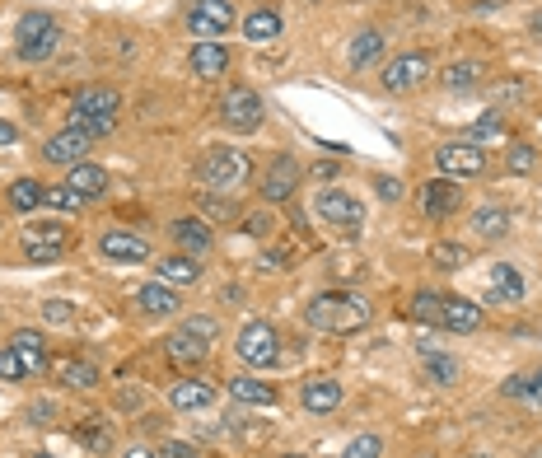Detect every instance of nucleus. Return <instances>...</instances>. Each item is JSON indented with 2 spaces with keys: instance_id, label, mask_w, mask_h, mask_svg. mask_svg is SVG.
<instances>
[{
  "instance_id": "1",
  "label": "nucleus",
  "mask_w": 542,
  "mask_h": 458,
  "mask_svg": "<svg viewBox=\"0 0 542 458\" xmlns=\"http://www.w3.org/2000/svg\"><path fill=\"white\" fill-rule=\"evenodd\" d=\"M370 318V300L356 290H323L304 304V323L314 332H328V337H356V332L370 328Z\"/></svg>"
},
{
  "instance_id": "2",
  "label": "nucleus",
  "mask_w": 542,
  "mask_h": 458,
  "mask_svg": "<svg viewBox=\"0 0 542 458\" xmlns=\"http://www.w3.org/2000/svg\"><path fill=\"white\" fill-rule=\"evenodd\" d=\"M248 178H253V159L243 155L239 145H211L197 169V183L211 187L215 197H234Z\"/></svg>"
},
{
  "instance_id": "3",
  "label": "nucleus",
  "mask_w": 542,
  "mask_h": 458,
  "mask_svg": "<svg viewBox=\"0 0 542 458\" xmlns=\"http://www.w3.org/2000/svg\"><path fill=\"white\" fill-rule=\"evenodd\" d=\"M19 244H24V258H29L33 267H47V262H57L61 253H66V244H71V229H66V220H57V215H47V220H29V225L19 229Z\"/></svg>"
},
{
  "instance_id": "4",
  "label": "nucleus",
  "mask_w": 542,
  "mask_h": 458,
  "mask_svg": "<svg viewBox=\"0 0 542 458\" xmlns=\"http://www.w3.org/2000/svg\"><path fill=\"white\" fill-rule=\"evenodd\" d=\"M57 19L47 15V10H29V15H19L15 24V52L24 61H47L52 52H57Z\"/></svg>"
},
{
  "instance_id": "5",
  "label": "nucleus",
  "mask_w": 542,
  "mask_h": 458,
  "mask_svg": "<svg viewBox=\"0 0 542 458\" xmlns=\"http://www.w3.org/2000/svg\"><path fill=\"white\" fill-rule=\"evenodd\" d=\"M234 351H239L243 365H253V370H271L276 360H281V332L253 318V323H243L239 337H234Z\"/></svg>"
},
{
  "instance_id": "6",
  "label": "nucleus",
  "mask_w": 542,
  "mask_h": 458,
  "mask_svg": "<svg viewBox=\"0 0 542 458\" xmlns=\"http://www.w3.org/2000/svg\"><path fill=\"white\" fill-rule=\"evenodd\" d=\"M262 117H267V108H262V99H257L248 85H234L220 99V122H225L229 131H239V136H253L257 127H262Z\"/></svg>"
},
{
  "instance_id": "7",
  "label": "nucleus",
  "mask_w": 542,
  "mask_h": 458,
  "mask_svg": "<svg viewBox=\"0 0 542 458\" xmlns=\"http://www.w3.org/2000/svg\"><path fill=\"white\" fill-rule=\"evenodd\" d=\"M435 169L444 173V178H454V183H463V178H482L486 173V150L472 141H444L440 150H435Z\"/></svg>"
},
{
  "instance_id": "8",
  "label": "nucleus",
  "mask_w": 542,
  "mask_h": 458,
  "mask_svg": "<svg viewBox=\"0 0 542 458\" xmlns=\"http://www.w3.org/2000/svg\"><path fill=\"white\" fill-rule=\"evenodd\" d=\"M122 113V94L108 85H94L85 94H75L71 103V127H94V122H117Z\"/></svg>"
},
{
  "instance_id": "9",
  "label": "nucleus",
  "mask_w": 542,
  "mask_h": 458,
  "mask_svg": "<svg viewBox=\"0 0 542 458\" xmlns=\"http://www.w3.org/2000/svg\"><path fill=\"white\" fill-rule=\"evenodd\" d=\"M187 29H192V38H220L234 29V5L229 0H187Z\"/></svg>"
},
{
  "instance_id": "10",
  "label": "nucleus",
  "mask_w": 542,
  "mask_h": 458,
  "mask_svg": "<svg viewBox=\"0 0 542 458\" xmlns=\"http://www.w3.org/2000/svg\"><path fill=\"white\" fill-rule=\"evenodd\" d=\"M314 206H318V215L337 229H360V220H365L360 197L356 192H346V187H323V192L314 197Z\"/></svg>"
},
{
  "instance_id": "11",
  "label": "nucleus",
  "mask_w": 542,
  "mask_h": 458,
  "mask_svg": "<svg viewBox=\"0 0 542 458\" xmlns=\"http://www.w3.org/2000/svg\"><path fill=\"white\" fill-rule=\"evenodd\" d=\"M89 145H94V136L85 127H66L43 141V159L47 164H61V169H75V164H85Z\"/></svg>"
},
{
  "instance_id": "12",
  "label": "nucleus",
  "mask_w": 542,
  "mask_h": 458,
  "mask_svg": "<svg viewBox=\"0 0 542 458\" xmlns=\"http://www.w3.org/2000/svg\"><path fill=\"white\" fill-rule=\"evenodd\" d=\"M300 178H304L300 159H295V155H276V164H271L267 178H262V201H267V206L290 201L295 192H300Z\"/></svg>"
},
{
  "instance_id": "13",
  "label": "nucleus",
  "mask_w": 542,
  "mask_h": 458,
  "mask_svg": "<svg viewBox=\"0 0 542 458\" xmlns=\"http://www.w3.org/2000/svg\"><path fill=\"white\" fill-rule=\"evenodd\" d=\"M486 323L482 304L463 300V295H440V318H435V328L444 332H477Z\"/></svg>"
},
{
  "instance_id": "14",
  "label": "nucleus",
  "mask_w": 542,
  "mask_h": 458,
  "mask_svg": "<svg viewBox=\"0 0 542 458\" xmlns=\"http://www.w3.org/2000/svg\"><path fill=\"white\" fill-rule=\"evenodd\" d=\"M99 253L108 262H122V267H131V262L150 258V244H145L141 234H131V229H103V234H99Z\"/></svg>"
},
{
  "instance_id": "15",
  "label": "nucleus",
  "mask_w": 542,
  "mask_h": 458,
  "mask_svg": "<svg viewBox=\"0 0 542 458\" xmlns=\"http://www.w3.org/2000/svg\"><path fill=\"white\" fill-rule=\"evenodd\" d=\"M426 75H430L426 52H407V57H398V61H388L384 66V89L388 94H407V89H416Z\"/></svg>"
},
{
  "instance_id": "16",
  "label": "nucleus",
  "mask_w": 542,
  "mask_h": 458,
  "mask_svg": "<svg viewBox=\"0 0 542 458\" xmlns=\"http://www.w3.org/2000/svg\"><path fill=\"white\" fill-rule=\"evenodd\" d=\"M416 201H421V215H430V220H444V215H454L458 206H463V192H458L454 178H435V183H421Z\"/></svg>"
},
{
  "instance_id": "17",
  "label": "nucleus",
  "mask_w": 542,
  "mask_h": 458,
  "mask_svg": "<svg viewBox=\"0 0 542 458\" xmlns=\"http://www.w3.org/2000/svg\"><path fill=\"white\" fill-rule=\"evenodd\" d=\"M169 234H173V244H178V253H187V258H201V253H211V244H215L211 220H201V215L173 220Z\"/></svg>"
},
{
  "instance_id": "18",
  "label": "nucleus",
  "mask_w": 542,
  "mask_h": 458,
  "mask_svg": "<svg viewBox=\"0 0 542 458\" xmlns=\"http://www.w3.org/2000/svg\"><path fill=\"white\" fill-rule=\"evenodd\" d=\"M342 384L337 379H328V374H318V379H304V388H300V402H304V412L309 416H328V412H337L342 407Z\"/></svg>"
},
{
  "instance_id": "19",
  "label": "nucleus",
  "mask_w": 542,
  "mask_h": 458,
  "mask_svg": "<svg viewBox=\"0 0 542 458\" xmlns=\"http://www.w3.org/2000/svg\"><path fill=\"white\" fill-rule=\"evenodd\" d=\"M187 66L197 71V80H220V75L229 71V47L215 43V38H201V43H192V52H187Z\"/></svg>"
},
{
  "instance_id": "20",
  "label": "nucleus",
  "mask_w": 542,
  "mask_h": 458,
  "mask_svg": "<svg viewBox=\"0 0 542 458\" xmlns=\"http://www.w3.org/2000/svg\"><path fill=\"white\" fill-rule=\"evenodd\" d=\"M10 346L19 351V360H24V370H29V379L47 374V365H52V351H47V337H43V332L19 328V332H10Z\"/></svg>"
},
{
  "instance_id": "21",
  "label": "nucleus",
  "mask_w": 542,
  "mask_h": 458,
  "mask_svg": "<svg viewBox=\"0 0 542 458\" xmlns=\"http://www.w3.org/2000/svg\"><path fill=\"white\" fill-rule=\"evenodd\" d=\"M136 304H141V314H150V318H173L178 309H183L178 286H169V281H150V286H141L136 290Z\"/></svg>"
},
{
  "instance_id": "22",
  "label": "nucleus",
  "mask_w": 542,
  "mask_h": 458,
  "mask_svg": "<svg viewBox=\"0 0 542 458\" xmlns=\"http://www.w3.org/2000/svg\"><path fill=\"white\" fill-rule=\"evenodd\" d=\"M500 398L519 402V407H542V365L538 370H519L500 384Z\"/></svg>"
},
{
  "instance_id": "23",
  "label": "nucleus",
  "mask_w": 542,
  "mask_h": 458,
  "mask_svg": "<svg viewBox=\"0 0 542 458\" xmlns=\"http://www.w3.org/2000/svg\"><path fill=\"white\" fill-rule=\"evenodd\" d=\"M169 402L178 407V412H206V407L215 402V384H206V379H178Z\"/></svg>"
},
{
  "instance_id": "24",
  "label": "nucleus",
  "mask_w": 542,
  "mask_h": 458,
  "mask_svg": "<svg viewBox=\"0 0 542 458\" xmlns=\"http://www.w3.org/2000/svg\"><path fill=\"white\" fill-rule=\"evenodd\" d=\"M164 351H169L173 365H197V360H206L211 342H201L197 332H187V328H173L169 337H164Z\"/></svg>"
},
{
  "instance_id": "25",
  "label": "nucleus",
  "mask_w": 542,
  "mask_h": 458,
  "mask_svg": "<svg viewBox=\"0 0 542 458\" xmlns=\"http://www.w3.org/2000/svg\"><path fill=\"white\" fill-rule=\"evenodd\" d=\"M281 10H271V5H257V10H248V19H243V38L248 43H276L281 38Z\"/></svg>"
},
{
  "instance_id": "26",
  "label": "nucleus",
  "mask_w": 542,
  "mask_h": 458,
  "mask_svg": "<svg viewBox=\"0 0 542 458\" xmlns=\"http://www.w3.org/2000/svg\"><path fill=\"white\" fill-rule=\"evenodd\" d=\"M519 300H524V276H519V267L496 262L491 267V304H519Z\"/></svg>"
},
{
  "instance_id": "27",
  "label": "nucleus",
  "mask_w": 542,
  "mask_h": 458,
  "mask_svg": "<svg viewBox=\"0 0 542 458\" xmlns=\"http://www.w3.org/2000/svg\"><path fill=\"white\" fill-rule=\"evenodd\" d=\"M229 398L239 402V407H276V384L267 379H229Z\"/></svg>"
},
{
  "instance_id": "28",
  "label": "nucleus",
  "mask_w": 542,
  "mask_h": 458,
  "mask_svg": "<svg viewBox=\"0 0 542 458\" xmlns=\"http://www.w3.org/2000/svg\"><path fill=\"white\" fill-rule=\"evenodd\" d=\"M66 187H75L85 201H99L103 192H108V169H99V164H75L71 173H66Z\"/></svg>"
},
{
  "instance_id": "29",
  "label": "nucleus",
  "mask_w": 542,
  "mask_h": 458,
  "mask_svg": "<svg viewBox=\"0 0 542 458\" xmlns=\"http://www.w3.org/2000/svg\"><path fill=\"white\" fill-rule=\"evenodd\" d=\"M75 440L85 444V454H113L117 449V435H113V426H108L103 416L80 421V426H75Z\"/></svg>"
},
{
  "instance_id": "30",
  "label": "nucleus",
  "mask_w": 542,
  "mask_h": 458,
  "mask_svg": "<svg viewBox=\"0 0 542 458\" xmlns=\"http://www.w3.org/2000/svg\"><path fill=\"white\" fill-rule=\"evenodd\" d=\"M384 57V33L379 29H360L356 38H351V47H346V61H351V71H365L370 61Z\"/></svg>"
},
{
  "instance_id": "31",
  "label": "nucleus",
  "mask_w": 542,
  "mask_h": 458,
  "mask_svg": "<svg viewBox=\"0 0 542 458\" xmlns=\"http://www.w3.org/2000/svg\"><path fill=\"white\" fill-rule=\"evenodd\" d=\"M159 281H169V286H197L201 262L187 258V253H169V258H159Z\"/></svg>"
},
{
  "instance_id": "32",
  "label": "nucleus",
  "mask_w": 542,
  "mask_h": 458,
  "mask_svg": "<svg viewBox=\"0 0 542 458\" xmlns=\"http://www.w3.org/2000/svg\"><path fill=\"white\" fill-rule=\"evenodd\" d=\"M510 136V127H505V117L500 113H482V117H472L468 122V131H463V141H472V145H500Z\"/></svg>"
},
{
  "instance_id": "33",
  "label": "nucleus",
  "mask_w": 542,
  "mask_h": 458,
  "mask_svg": "<svg viewBox=\"0 0 542 458\" xmlns=\"http://www.w3.org/2000/svg\"><path fill=\"white\" fill-rule=\"evenodd\" d=\"M57 374H61V384L66 388H99V365H94V360L71 356V360H61L57 365Z\"/></svg>"
},
{
  "instance_id": "34",
  "label": "nucleus",
  "mask_w": 542,
  "mask_h": 458,
  "mask_svg": "<svg viewBox=\"0 0 542 458\" xmlns=\"http://www.w3.org/2000/svg\"><path fill=\"white\" fill-rule=\"evenodd\" d=\"M10 206H15V211H38V206H47V187L38 183V178H15V183H10Z\"/></svg>"
},
{
  "instance_id": "35",
  "label": "nucleus",
  "mask_w": 542,
  "mask_h": 458,
  "mask_svg": "<svg viewBox=\"0 0 542 458\" xmlns=\"http://www.w3.org/2000/svg\"><path fill=\"white\" fill-rule=\"evenodd\" d=\"M468 262H472V248L454 244V239L430 244V267H440V272H458V267H468Z\"/></svg>"
},
{
  "instance_id": "36",
  "label": "nucleus",
  "mask_w": 542,
  "mask_h": 458,
  "mask_svg": "<svg viewBox=\"0 0 542 458\" xmlns=\"http://www.w3.org/2000/svg\"><path fill=\"white\" fill-rule=\"evenodd\" d=\"M472 229H477L482 239H505V234H510V211L482 206V211H472Z\"/></svg>"
},
{
  "instance_id": "37",
  "label": "nucleus",
  "mask_w": 542,
  "mask_h": 458,
  "mask_svg": "<svg viewBox=\"0 0 542 458\" xmlns=\"http://www.w3.org/2000/svg\"><path fill=\"white\" fill-rule=\"evenodd\" d=\"M505 169H510L514 178H528V173L538 169V150H533V145H524V141H514L510 150H505Z\"/></svg>"
},
{
  "instance_id": "38",
  "label": "nucleus",
  "mask_w": 542,
  "mask_h": 458,
  "mask_svg": "<svg viewBox=\"0 0 542 458\" xmlns=\"http://www.w3.org/2000/svg\"><path fill=\"white\" fill-rule=\"evenodd\" d=\"M47 206L52 211H61V215H75V211H85L89 201L75 192V187H66V183H57V187H47Z\"/></svg>"
},
{
  "instance_id": "39",
  "label": "nucleus",
  "mask_w": 542,
  "mask_h": 458,
  "mask_svg": "<svg viewBox=\"0 0 542 458\" xmlns=\"http://www.w3.org/2000/svg\"><path fill=\"white\" fill-rule=\"evenodd\" d=\"M477 80H482V66H477V61H458V66L444 71V85L454 89V94H458V89H472Z\"/></svg>"
},
{
  "instance_id": "40",
  "label": "nucleus",
  "mask_w": 542,
  "mask_h": 458,
  "mask_svg": "<svg viewBox=\"0 0 542 458\" xmlns=\"http://www.w3.org/2000/svg\"><path fill=\"white\" fill-rule=\"evenodd\" d=\"M426 379H435V384H458V360L454 356H435V351H430L426 356Z\"/></svg>"
},
{
  "instance_id": "41",
  "label": "nucleus",
  "mask_w": 542,
  "mask_h": 458,
  "mask_svg": "<svg viewBox=\"0 0 542 458\" xmlns=\"http://www.w3.org/2000/svg\"><path fill=\"white\" fill-rule=\"evenodd\" d=\"M0 379H10V384H24L29 379V370H24V360H19V351L10 342L0 346Z\"/></svg>"
},
{
  "instance_id": "42",
  "label": "nucleus",
  "mask_w": 542,
  "mask_h": 458,
  "mask_svg": "<svg viewBox=\"0 0 542 458\" xmlns=\"http://www.w3.org/2000/svg\"><path fill=\"white\" fill-rule=\"evenodd\" d=\"M412 314L421 318V323H430V328H435V318H440V290H416Z\"/></svg>"
},
{
  "instance_id": "43",
  "label": "nucleus",
  "mask_w": 542,
  "mask_h": 458,
  "mask_svg": "<svg viewBox=\"0 0 542 458\" xmlns=\"http://www.w3.org/2000/svg\"><path fill=\"white\" fill-rule=\"evenodd\" d=\"M384 454V440L379 435H356V440H346L342 458H379Z\"/></svg>"
},
{
  "instance_id": "44",
  "label": "nucleus",
  "mask_w": 542,
  "mask_h": 458,
  "mask_svg": "<svg viewBox=\"0 0 542 458\" xmlns=\"http://www.w3.org/2000/svg\"><path fill=\"white\" fill-rule=\"evenodd\" d=\"M271 229H276V215H271V211H253V215H243V234H253V239H267Z\"/></svg>"
},
{
  "instance_id": "45",
  "label": "nucleus",
  "mask_w": 542,
  "mask_h": 458,
  "mask_svg": "<svg viewBox=\"0 0 542 458\" xmlns=\"http://www.w3.org/2000/svg\"><path fill=\"white\" fill-rule=\"evenodd\" d=\"M183 328H187V332H197L201 342H215V337H220V323H215L211 314H192V318H183Z\"/></svg>"
},
{
  "instance_id": "46",
  "label": "nucleus",
  "mask_w": 542,
  "mask_h": 458,
  "mask_svg": "<svg viewBox=\"0 0 542 458\" xmlns=\"http://www.w3.org/2000/svg\"><path fill=\"white\" fill-rule=\"evenodd\" d=\"M29 421H33V426H52V421H57V402H52V398L29 402Z\"/></svg>"
},
{
  "instance_id": "47",
  "label": "nucleus",
  "mask_w": 542,
  "mask_h": 458,
  "mask_svg": "<svg viewBox=\"0 0 542 458\" xmlns=\"http://www.w3.org/2000/svg\"><path fill=\"white\" fill-rule=\"evenodd\" d=\"M43 318H52V323H71L75 309H71L66 300H47V304H43Z\"/></svg>"
},
{
  "instance_id": "48",
  "label": "nucleus",
  "mask_w": 542,
  "mask_h": 458,
  "mask_svg": "<svg viewBox=\"0 0 542 458\" xmlns=\"http://www.w3.org/2000/svg\"><path fill=\"white\" fill-rule=\"evenodd\" d=\"M159 458H201V454H197V444H187V440H169L164 449H159Z\"/></svg>"
},
{
  "instance_id": "49",
  "label": "nucleus",
  "mask_w": 542,
  "mask_h": 458,
  "mask_svg": "<svg viewBox=\"0 0 542 458\" xmlns=\"http://www.w3.org/2000/svg\"><path fill=\"white\" fill-rule=\"evenodd\" d=\"M374 192H379L384 201H398L402 197V183H398V178H384V173H379V178H374Z\"/></svg>"
},
{
  "instance_id": "50",
  "label": "nucleus",
  "mask_w": 542,
  "mask_h": 458,
  "mask_svg": "<svg viewBox=\"0 0 542 458\" xmlns=\"http://www.w3.org/2000/svg\"><path fill=\"white\" fill-rule=\"evenodd\" d=\"M206 211H211V215H234V201H225V197H215V192H211Z\"/></svg>"
},
{
  "instance_id": "51",
  "label": "nucleus",
  "mask_w": 542,
  "mask_h": 458,
  "mask_svg": "<svg viewBox=\"0 0 542 458\" xmlns=\"http://www.w3.org/2000/svg\"><path fill=\"white\" fill-rule=\"evenodd\" d=\"M19 141V127L15 122H0V145H15Z\"/></svg>"
},
{
  "instance_id": "52",
  "label": "nucleus",
  "mask_w": 542,
  "mask_h": 458,
  "mask_svg": "<svg viewBox=\"0 0 542 458\" xmlns=\"http://www.w3.org/2000/svg\"><path fill=\"white\" fill-rule=\"evenodd\" d=\"M337 173V159H323V164H314V178H332Z\"/></svg>"
},
{
  "instance_id": "53",
  "label": "nucleus",
  "mask_w": 542,
  "mask_h": 458,
  "mask_svg": "<svg viewBox=\"0 0 542 458\" xmlns=\"http://www.w3.org/2000/svg\"><path fill=\"white\" fill-rule=\"evenodd\" d=\"M122 458H159V454H155V449H145V444H136V449H127Z\"/></svg>"
},
{
  "instance_id": "54",
  "label": "nucleus",
  "mask_w": 542,
  "mask_h": 458,
  "mask_svg": "<svg viewBox=\"0 0 542 458\" xmlns=\"http://www.w3.org/2000/svg\"><path fill=\"white\" fill-rule=\"evenodd\" d=\"M528 33H533V38H538V43H542V15H533V19H528Z\"/></svg>"
},
{
  "instance_id": "55",
  "label": "nucleus",
  "mask_w": 542,
  "mask_h": 458,
  "mask_svg": "<svg viewBox=\"0 0 542 458\" xmlns=\"http://www.w3.org/2000/svg\"><path fill=\"white\" fill-rule=\"evenodd\" d=\"M528 458H542V444H533V449H528Z\"/></svg>"
},
{
  "instance_id": "56",
  "label": "nucleus",
  "mask_w": 542,
  "mask_h": 458,
  "mask_svg": "<svg viewBox=\"0 0 542 458\" xmlns=\"http://www.w3.org/2000/svg\"><path fill=\"white\" fill-rule=\"evenodd\" d=\"M33 458H52V454H33Z\"/></svg>"
},
{
  "instance_id": "57",
  "label": "nucleus",
  "mask_w": 542,
  "mask_h": 458,
  "mask_svg": "<svg viewBox=\"0 0 542 458\" xmlns=\"http://www.w3.org/2000/svg\"><path fill=\"white\" fill-rule=\"evenodd\" d=\"M416 458H435V454H416Z\"/></svg>"
},
{
  "instance_id": "58",
  "label": "nucleus",
  "mask_w": 542,
  "mask_h": 458,
  "mask_svg": "<svg viewBox=\"0 0 542 458\" xmlns=\"http://www.w3.org/2000/svg\"><path fill=\"white\" fill-rule=\"evenodd\" d=\"M286 458H304V454H286Z\"/></svg>"
},
{
  "instance_id": "59",
  "label": "nucleus",
  "mask_w": 542,
  "mask_h": 458,
  "mask_svg": "<svg viewBox=\"0 0 542 458\" xmlns=\"http://www.w3.org/2000/svg\"><path fill=\"white\" fill-rule=\"evenodd\" d=\"M468 458H486V454H468Z\"/></svg>"
}]
</instances>
